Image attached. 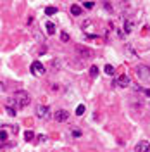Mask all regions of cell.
<instances>
[{
    "label": "cell",
    "instance_id": "cell-6",
    "mask_svg": "<svg viewBox=\"0 0 150 152\" xmlns=\"http://www.w3.org/2000/svg\"><path fill=\"white\" fill-rule=\"evenodd\" d=\"M76 54L81 57V59H90V57H93V52H92L90 48L83 47V45H78V47H76Z\"/></svg>",
    "mask_w": 150,
    "mask_h": 152
},
{
    "label": "cell",
    "instance_id": "cell-10",
    "mask_svg": "<svg viewBox=\"0 0 150 152\" xmlns=\"http://www.w3.org/2000/svg\"><path fill=\"white\" fill-rule=\"evenodd\" d=\"M2 130H5V132H7V130H10V133H17V124H16V126H14V124H2Z\"/></svg>",
    "mask_w": 150,
    "mask_h": 152
},
{
    "label": "cell",
    "instance_id": "cell-3",
    "mask_svg": "<svg viewBox=\"0 0 150 152\" xmlns=\"http://www.w3.org/2000/svg\"><path fill=\"white\" fill-rule=\"evenodd\" d=\"M114 85L119 86V88H126V86L131 85V81H130V76L126 75V73H122V75L116 76V81H114Z\"/></svg>",
    "mask_w": 150,
    "mask_h": 152
},
{
    "label": "cell",
    "instance_id": "cell-19",
    "mask_svg": "<svg viewBox=\"0 0 150 152\" xmlns=\"http://www.w3.org/2000/svg\"><path fill=\"white\" fill-rule=\"evenodd\" d=\"M5 111H7L10 116H16V111H17V109H14V107H10V105H5Z\"/></svg>",
    "mask_w": 150,
    "mask_h": 152
},
{
    "label": "cell",
    "instance_id": "cell-8",
    "mask_svg": "<svg viewBox=\"0 0 150 152\" xmlns=\"http://www.w3.org/2000/svg\"><path fill=\"white\" fill-rule=\"evenodd\" d=\"M133 19L131 18H122V28H124V33H131L133 31Z\"/></svg>",
    "mask_w": 150,
    "mask_h": 152
},
{
    "label": "cell",
    "instance_id": "cell-12",
    "mask_svg": "<svg viewBox=\"0 0 150 152\" xmlns=\"http://www.w3.org/2000/svg\"><path fill=\"white\" fill-rule=\"evenodd\" d=\"M33 138H35V132H33V130H26V132H24V140L29 142V140H33Z\"/></svg>",
    "mask_w": 150,
    "mask_h": 152
},
{
    "label": "cell",
    "instance_id": "cell-18",
    "mask_svg": "<svg viewBox=\"0 0 150 152\" xmlns=\"http://www.w3.org/2000/svg\"><path fill=\"white\" fill-rule=\"evenodd\" d=\"M50 66H52V69H59V67H60V61H59V59H54Z\"/></svg>",
    "mask_w": 150,
    "mask_h": 152
},
{
    "label": "cell",
    "instance_id": "cell-11",
    "mask_svg": "<svg viewBox=\"0 0 150 152\" xmlns=\"http://www.w3.org/2000/svg\"><path fill=\"white\" fill-rule=\"evenodd\" d=\"M71 14H73V16H79V14H81V7H79L78 4H73V5H71Z\"/></svg>",
    "mask_w": 150,
    "mask_h": 152
},
{
    "label": "cell",
    "instance_id": "cell-25",
    "mask_svg": "<svg viewBox=\"0 0 150 152\" xmlns=\"http://www.w3.org/2000/svg\"><path fill=\"white\" fill-rule=\"evenodd\" d=\"M45 140H47V137H45V135H40V137H38V142H45Z\"/></svg>",
    "mask_w": 150,
    "mask_h": 152
},
{
    "label": "cell",
    "instance_id": "cell-13",
    "mask_svg": "<svg viewBox=\"0 0 150 152\" xmlns=\"http://www.w3.org/2000/svg\"><path fill=\"white\" fill-rule=\"evenodd\" d=\"M47 33H48V35H55V24H54V23H50V21L47 23Z\"/></svg>",
    "mask_w": 150,
    "mask_h": 152
},
{
    "label": "cell",
    "instance_id": "cell-26",
    "mask_svg": "<svg viewBox=\"0 0 150 152\" xmlns=\"http://www.w3.org/2000/svg\"><path fill=\"white\" fill-rule=\"evenodd\" d=\"M103 5H105V9H107V10H112V7H111V4H109V2H105Z\"/></svg>",
    "mask_w": 150,
    "mask_h": 152
},
{
    "label": "cell",
    "instance_id": "cell-7",
    "mask_svg": "<svg viewBox=\"0 0 150 152\" xmlns=\"http://www.w3.org/2000/svg\"><path fill=\"white\" fill-rule=\"evenodd\" d=\"M54 119H55L57 123H66L67 119H69V113L64 111V109H59V111H55V114H54Z\"/></svg>",
    "mask_w": 150,
    "mask_h": 152
},
{
    "label": "cell",
    "instance_id": "cell-27",
    "mask_svg": "<svg viewBox=\"0 0 150 152\" xmlns=\"http://www.w3.org/2000/svg\"><path fill=\"white\" fill-rule=\"evenodd\" d=\"M143 92H145V95H149V97H150V88H145Z\"/></svg>",
    "mask_w": 150,
    "mask_h": 152
},
{
    "label": "cell",
    "instance_id": "cell-14",
    "mask_svg": "<svg viewBox=\"0 0 150 152\" xmlns=\"http://www.w3.org/2000/svg\"><path fill=\"white\" fill-rule=\"evenodd\" d=\"M55 12H57V7H52V5H50V7H47V9H45V14H47V16H54Z\"/></svg>",
    "mask_w": 150,
    "mask_h": 152
},
{
    "label": "cell",
    "instance_id": "cell-1",
    "mask_svg": "<svg viewBox=\"0 0 150 152\" xmlns=\"http://www.w3.org/2000/svg\"><path fill=\"white\" fill-rule=\"evenodd\" d=\"M28 104H29V95L26 94L24 90H19V92H16L12 97L7 99V104L5 105H10V107H14V109H24Z\"/></svg>",
    "mask_w": 150,
    "mask_h": 152
},
{
    "label": "cell",
    "instance_id": "cell-21",
    "mask_svg": "<svg viewBox=\"0 0 150 152\" xmlns=\"http://www.w3.org/2000/svg\"><path fill=\"white\" fill-rule=\"evenodd\" d=\"M105 73H107V75H112V73H114V66L107 64V66H105Z\"/></svg>",
    "mask_w": 150,
    "mask_h": 152
},
{
    "label": "cell",
    "instance_id": "cell-2",
    "mask_svg": "<svg viewBox=\"0 0 150 152\" xmlns=\"http://www.w3.org/2000/svg\"><path fill=\"white\" fill-rule=\"evenodd\" d=\"M136 78H138V81H143V83H149L150 81V67L145 66V64H140V66L136 67Z\"/></svg>",
    "mask_w": 150,
    "mask_h": 152
},
{
    "label": "cell",
    "instance_id": "cell-24",
    "mask_svg": "<svg viewBox=\"0 0 150 152\" xmlns=\"http://www.w3.org/2000/svg\"><path fill=\"white\" fill-rule=\"evenodd\" d=\"M126 48H128V52H130V54H136V52H135V48H133V45H131V43H128V45H126Z\"/></svg>",
    "mask_w": 150,
    "mask_h": 152
},
{
    "label": "cell",
    "instance_id": "cell-9",
    "mask_svg": "<svg viewBox=\"0 0 150 152\" xmlns=\"http://www.w3.org/2000/svg\"><path fill=\"white\" fill-rule=\"evenodd\" d=\"M135 151H136V152H149L150 151V143L147 142V140H141V142L136 143Z\"/></svg>",
    "mask_w": 150,
    "mask_h": 152
},
{
    "label": "cell",
    "instance_id": "cell-20",
    "mask_svg": "<svg viewBox=\"0 0 150 152\" xmlns=\"http://www.w3.org/2000/svg\"><path fill=\"white\" fill-rule=\"evenodd\" d=\"M84 113V105H78L76 107V116H81Z\"/></svg>",
    "mask_w": 150,
    "mask_h": 152
},
{
    "label": "cell",
    "instance_id": "cell-5",
    "mask_svg": "<svg viewBox=\"0 0 150 152\" xmlns=\"http://www.w3.org/2000/svg\"><path fill=\"white\" fill-rule=\"evenodd\" d=\"M45 66H43V62H38V61H35L33 64H31V73L35 76H43L45 75Z\"/></svg>",
    "mask_w": 150,
    "mask_h": 152
},
{
    "label": "cell",
    "instance_id": "cell-16",
    "mask_svg": "<svg viewBox=\"0 0 150 152\" xmlns=\"http://www.w3.org/2000/svg\"><path fill=\"white\" fill-rule=\"evenodd\" d=\"M71 133H73V137H76V138H79V137L83 135V133H81V130H79V128H73V130H71Z\"/></svg>",
    "mask_w": 150,
    "mask_h": 152
},
{
    "label": "cell",
    "instance_id": "cell-17",
    "mask_svg": "<svg viewBox=\"0 0 150 152\" xmlns=\"http://www.w3.org/2000/svg\"><path fill=\"white\" fill-rule=\"evenodd\" d=\"M0 140H2V143L7 142V132L5 130H0Z\"/></svg>",
    "mask_w": 150,
    "mask_h": 152
},
{
    "label": "cell",
    "instance_id": "cell-22",
    "mask_svg": "<svg viewBox=\"0 0 150 152\" xmlns=\"http://www.w3.org/2000/svg\"><path fill=\"white\" fill-rule=\"evenodd\" d=\"M60 40H62V42H69V35H67L66 31H62V33H60Z\"/></svg>",
    "mask_w": 150,
    "mask_h": 152
},
{
    "label": "cell",
    "instance_id": "cell-23",
    "mask_svg": "<svg viewBox=\"0 0 150 152\" xmlns=\"http://www.w3.org/2000/svg\"><path fill=\"white\" fill-rule=\"evenodd\" d=\"M83 7H84V9H93V7H95V4H93V2H84V5H83Z\"/></svg>",
    "mask_w": 150,
    "mask_h": 152
},
{
    "label": "cell",
    "instance_id": "cell-4",
    "mask_svg": "<svg viewBox=\"0 0 150 152\" xmlns=\"http://www.w3.org/2000/svg\"><path fill=\"white\" fill-rule=\"evenodd\" d=\"M36 118H40V119H48L50 118V107L45 104H38L36 105Z\"/></svg>",
    "mask_w": 150,
    "mask_h": 152
},
{
    "label": "cell",
    "instance_id": "cell-15",
    "mask_svg": "<svg viewBox=\"0 0 150 152\" xmlns=\"http://www.w3.org/2000/svg\"><path fill=\"white\" fill-rule=\"evenodd\" d=\"M97 75H98V67L92 66V67H90V76H92V78H97Z\"/></svg>",
    "mask_w": 150,
    "mask_h": 152
}]
</instances>
